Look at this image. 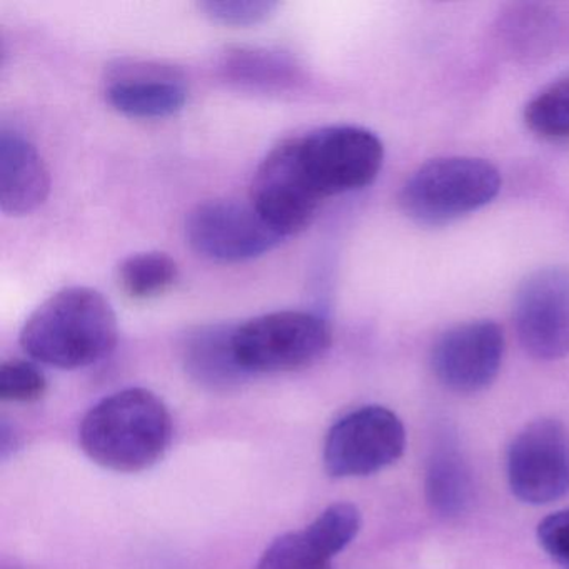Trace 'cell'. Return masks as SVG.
<instances>
[{
    "label": "cell",
    "instance_id": "6da1fadb",
    "mask_svg": "<svg viewBox=\"0 0 569 569\" xmlns=\"http://www.w3.org/2000/svg\"><path fill=\"white\" fill-rule=\"evenodd\" d=\"M172 441V418L161 398L142 388L122 389L89 409L79 442L89 459L114 472L146 471Z\"/></svg>",
    "mask_w": 569,
    "mask_h": 569
},
{
    "label": "cell",
    "instance_id": "7a4b0ae2",
    "mask_svg": "<svg viewBox=\"0 0 569 569\" xmlns=\"http://www.w3.org/2000/svg\"><path fill=\"white\" fill-rule=\"evenodd\" d=\"M118 336V318L108 299L76 286L56 292L29 316L21 346L41 365L81 369L108 358Z\"/></svg>",
    "mask_w": 569,
    "mask_h": 569
},
{
    "label": "cell",
    "instance_id": "3957f363",
    "mask_svg": "<svg viewBox=\"0 0 569 569\" xmlns=\"http://www.w3.org/2000/svg\"><path fill=\"white\" fill-rule=\"evenodd\" d=\"M501 189L491 162L478 158H439L426 162L405 182L399 206L422 226H445L488 206Z\"/></svg>",
    "mask_w": 569,
    "mask_h": 569
},
{
    "label": "cell",
    "instance_id": "277c9868",
    "mask_svg": "<svg viewBox=\"0 0 569 569\" xmlns=\"http://www.w3.org/2000/svg\"><path fill=\"white\" fill-rule=\"evenodd\" d=\"M332 345V329L322 316L278 311L236 326V359L246 375L299 371L318 362Z\"/></svg>",
    "mask_w": 569,
    "mask_h": 569
},
{
    "label": "cell",
    "instance_id": "5b68a950",
    "mask_svg": "<svg viewBox=\"0 0 569 569\" xmlns=\"http://www.w3.org/2000/svg\"><path fill=\"white\" fill-rule=\"evenodd\" d=\"M299 161L319 198L368 188L382 168L385 146L358 126H329L296 138Z\"/></svg>",
    "mask_w": 569,
    "mask_h": 569
},
{
    "label": "cell",
    "instance_id": "8992f818",
    "mask_svg": "<svg viewBox=\"0 0 569 569\" xmlns=\"http://www.w3.org/2000/svg\"><path fill=\"white\" fill-rule=\"evenodd\" d=\"M405 448L401 419L385 406H362L331 426L322 461L331 478H365L398 461Z\"/></svg>",
    "mask_w": 569,
    "mask_h": 569
},
{
    "label": "cell",
    "instance_id": "52a82bcc",
    "mask_svg": "<svg viewBox=\"0 0 569 569\" xmlns=\"http://www.w3.org/2000/svg\"><path fill=\"white\" fill-rule=\"evenodd\" d=\"M186 238L202 258L224 264L261 258L284 239L262 219L251 201L231 199L196 206L186 219Z\"/></svg>",
    "mask_w": 569,
    "mask_h": 569
},
{
    "label": "cell",
    "instance_id": "ba28073f",
    "mask_svg": "<svg viewBox=\"0 0 569 569\" xmlns=\"http://www.w3.org/2000/svg\"><path fill=\"white\" fill-rule=\"evenodd\" d=\"M512 322L525 351L539 361L569 355V268L549 266L522 279Z\"/></svg>",
    "mask_w": 569,
    "mask_h": 569
},
{
    "label": "cell",
    "instance_id": "9c48e42d",
    "mask_svg": "<svg viewBox=\"0 0 569 569\" xmlns=\"http://www.w3.org/2000/svg\"><path fill=\"white\" fill-rule=\"evenodd\" d=\"M509 488L528 505H548L569 492V432L556 419L526 426L508 451Z\"/></svg>",
    "mask_w": 569,
    "mask_h": 569
},
{
    "label": "cell",
    "instance_id": "30bf717a",
    "mask_svg": "<svg viewBox=\"0 0 569 569\" xmlns=\"http://www.w3.org/2000/svg\"><path fill=\"white\" fill-rule=\"evenodd\" d=\"M322 202L302 171L296 139L276 146L252 179L251 204L282 238L308 229Z\"/></svg>",
    "mask_w": 569,
    "mask_h": 569
},
{
    "label": "cell",
    "instance_id": "8fae6325",
    "mask_svg": "<svg viewBox=\"0 0 569 569\" xmlns=\"http://www.w3.org/2000/svg\"><path fill=\"white\" fill-rule=\"evenodd\" d=\"M505 346V332L495 321L455 326L432 346V372L449 391L475 395L498 378Z\"/></svg>",
    "mask_w": 569,
    "mask_h": 569
},
{
    "label": "cell",
    "instance_id": "7c38bea8",
    "mask_svg": "<svg viewBox=\"0 0 569 569\" xmlns=\"http://www.w3.org/2000/svg\"><path fill=\"white\" fill-rule=\"evenodd\" d=\"M361 522V512L355 505L335 502L301 531L276 538L262 552L256 569H309L331 562L355 541Z\"/></svg>",
    "mask_w": 569,
    "mask_h": 569
},
{
    "label": "cell",
    "instance_id": "4fadbf2b",
    "mask_svg": "<svg viewBox=\"0 0 569 569\" xmlns=\"http://www.w3.org/2000/svg\"><path fill=\"white\" fill-rule=\"evenodd\" d=\"M106 98L128 118L162 119L184 109L188 88L174 69L151 62H119L109 72Z\"/></svg>",
    "mask_w": 569,
    "mask_h": 569
},
{
    "label": "cell",
    "instance_id": "5bb4252c",
    "mask_svg": "<svg viewBox=\"0 0 569 569\" xmlns=\"http://www.w3.org/2000/svg\"><path fill=\"white\" fill-rule=\"evenodd\" d=\"M51 191V176L38 149L11 131L0 134V209L8 216L31 214Z\"/></svg>",
    "mask_w": 569,
    "mask_h": 569
},
{
    "label": "cell",
    "instance_id": "9a60e30c",
    "mask_svg": "<svg viewBox=\"0 0 569 569\" xmlns=\"http://www.w3.org/2000/svg\"><path fill=\"white\" fill-rule=\"evenodd\" d=\"M236 326H201L186 336L182 362L192 381L212 391H229L249 378L232 346Z\"/></svg>",
    "mask_w": 569,
    "mask_h": 569
},
{
    "label": "cell",
    "instance_id": "2e32d148",
    "mask_svg": "<svg viewBox=\"0 0 569 569\" xmlns=\"http://www.w3.org/2000/svg\"><path fill=\"white\" fill-rule=\"evenodd\" d=\"M222 76L239 88L251 91L282 92L301 81V69L281 51L261 48H234L221 61Z\"/></svg>",
    "mask_w": 569,
    "mask_h": 569
},
{
    "label": "cell",
    "instance_id": "e0dca14e",
    "mask_svg": "<svg viewBox=\"0 0 569 569\" xmlns=\"http://www.w3.org/2000/svg\"><path fill=\"white\" fill-rule=\"evenodd\" d=\"M426 496L432 511L445 518H455L468 509L472 498L471 475L458 452H436L426 475Z\"/></svg>",
    "mask_w": 569,
    "mask_h": 569
},
{
    "label": "cell",
    "instance_id": "ac0fdd59",
    "mask_svg": "<svg viewBox=\"0 0 569 569\" xmlns=\"http://www.w3.org/2000/svg\"><path fill=\"white\" fill-rule=\"evenodd\" d=\"M179 269L174 259L164 252H139L121 262L119 286L129 298L146 301L164 295L178 281Z\"/></svg>",
    "mask_w": 569,
    "mask_h": 569
},
{
    "label": "cell",
    "instance_id": "d6986e66",
    "mask_svg": "<svg viewBox=\"0 0 569 569\" xmlns=\"http://www.w3.org/2000/svg\"><path fill=\"white\" fill-rule=\"evenodd\" d=\"M529 131L546 141H569V76L542 89L525 109Z\"/></svg>",
    "mask_w": 569,
    "mask_h": 569
},
{
    "label": "cell",
    "instance_id": "ffe728a7",
    "mask_svg": "<svg viewBox=\"0 0 569 569\" xmlns=\"http://www.w3.org/2000/svg\"><path fill=\"white\" fill-rule=\"evenodd\" d=\"M48 391V379L38 366L12 359L0 366V399L9 402L39 401Z\"/></svg>",
    "mask_w": 569,
    "mask_h": 569
},
{
    "label": "cell",
    "instance_id": "44dd1931",
    "mask_svg": "<svg viewBox=\"0 0 569 569\" xmlns=\"http://www.w3.org/2000/svg\"><path fill=\"white\" fill-rule=\"evenodd\" d=\"M278 8V2H271V0H221V2L209 0L199 4L206 18L218 24L236 26V28L261 24L268 21Z\"/></svg>",
    "mask_w": 569,
    "mask_h": 569
},
{
    "label": "cell",
    "instance_id": "7402d4cb",
    "mask_svg": "<svg viewBox=\"0 0 569 569\" xmlns=\"http://www.w3.org/2000/svg\"><path fill=\"white\" fill-rule=\"evenodd\" d=\"M538 539L546 555L569 569V509L546 516L538 526Z\"/></svg>",
    "mask_w": 569,
    "mask_h": 569
},
{
    "label": "cell",
    "instance_id": "603a6c76",
    "mask_svg": "<svg viewBox=\"0 0 569 569\" xmlns=\"http://www.w3.org/2000/svg\"><path fill=\"white\" fill-rule=\"evenodd\" d=\"M309 569H332V568H331V562H322V565H316Z\"/></svg>",
    "mask_w": 569,
    "mask_h": 569
}]
</instances>
